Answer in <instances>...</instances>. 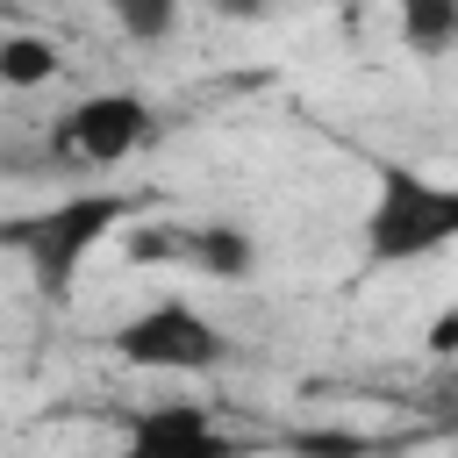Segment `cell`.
I'll use <instances>...</instances> for the list:
<instances>
[{"instance_id":"52a82bcc","label":"cell","mask_w":458,"mask_h":458,"mask_svg":"<svg viewBox=\"0 0 458 458\" xmlns=\"http://www.w3.org/2000/svg\"><path fill=\"white\" fill-rule=\"evenodd\" d=\"M57 43L50 36H36V29H14V36H0V86H14V93H29V86H50L57 79Z\"/></svg>"},{"instance_id":"6da1fadb","label":"cell","mask_w":458,"mask_h":458,"mask_svg":"<svg viewBox=\"0 0 458 458\" xmlns=\"http://www.w3.org/2000/svg\"><path fill=\"white\" fill-rule=\"evenodd\" d=\"M122 222H136V193H72V200H57V208H43V215H29V222H7L0 236L29 258L36 293L57 301V293H72L79 265H86Z\"/></svg>"},{"instance_id":"5b68a950","label":"cell","mask_w":458,"mask_h":458,"mask_svg":"<svg viewBox=\"0 0 458 458\" xmlns=\"http://www.w3.org/2000/svg\"><path fill=\"white\" fill-rule=\"evenodd\" d=\"M114 437L136 458H215V451H229L222 422L200 401H143V408L114 415Z\"/></svg>"},{"instance_id":"9c48e42d","label":"cell","mask_w":458,"mask_h":458,"mask_svg":"<svg viewBox=\"0 0 458 458\" xmlns=\"http://www.w3.org/2000/svg\"><path fill=\"white\" fill-rule=\"evenodd\" d=\"M107 14L129 43H165L179 29V0H107Z\"/></svg>"},{"instance_id":"7a4b0ae2","label":"cell","mask_w":458,"mask_h":458,"mask_svg":"<svg viewBox=\"0 0 458 458\" xmlns=\"http://www.w3.org/2000/svg\"><path fill=\"white\" fill-rule=\"evenodd\" d=\"M458 236V186H437L408 165H379V193L365 215V265H415Z\"/></svg>"},{"instance_id":"7c38bea8","label":"cell","mask_w":458,"mask_h":458,"mask_svg":"<svg viewBox=\"0 0 458 458\" xmlns=\"http://www.w3.org/2000/svg\"><path fill=\"white\" fill-rule=\"evenodd\" d=\"M208 7H215V14H229V21H258L272 0H208Z\"/></svg>"},{"instance_id":"8992f818","label":"cell","mask_w":458,"mask_h":458,"mask_svg":"<svg viewBox=\"0 0 458 458\" xmlns=\"http://www.w3.org/2000/svg\"><path fill=\"white\" fill-rule=\"evenodd\" d=\"M179 265H193L208 279H243L258 265V243L236 222H193V229H179Z\"/></svg>"},{"instance_id":"8fae6325","label":"cell","mask_w":458,"mask_h":458,"mask_svg":"<svg viewBox=\"0 0 458 458\" xmlns=\"http://www.w3.org/2000/svg\"><path fill=\"white\" fill-rule=\"evenodd\" d=\"M451 351H458V308H444L429 322V358H451Z\"/></svg>"},{"instance_id":"ba28073f","label":"cell","mask_w":458,"mask_h":458,"mask_svg":"<svg viewBox=\"0 0 458 458\" xmlns=\"http://www.w3.org/2000/svg\"><path fill=\"white\" fill-rule=\"evenodd\" d=\"M401 43L415 57H444L458 43V0H401Z\"/></svg>"},{"instance_id":"30bf717a","label":"cell","mask_w":458,"mask_h":458,"mask_svg":"<svg viewBox=\"0 0 458 458\" xmlns=\"http://www.w3.org/2000/svg\"><path fill=\"white\" fill-rule=\"evenodd\" d=\"M372 437H358V429H286V451H336V458H351Z\"/></svg>"},{"instance_id":"3957f363","label":"cell","mask_w":458,"mask_h":458,"mask_svg":"<svg viewBox=\"0 0 458 458\" xmlns=\"http://www.w3.org/2000/svg\"><path fill=\"white\" fill-rule=\"evenodd\" d=\"M114 358L122 365H143V372H215L222 365V329L193 308V301H150V308H136L129 322H114Z\"/></svg>"},{"instance_id":"277c9868","label":"cell","mask_w":458,"mask_h":458,"mask_svg":"<svg viewBox=\"0 0 458 458\" xmlns=\"http://www.w3.org/2000/svg\"><path fill=\"white\" fill-rule=\"evenodd\" d=\"M150 100L143 93H86L57 129H50V150L64 157H86V165H122L129 150L150 143Z\"/></svg>"}]
</instances>
